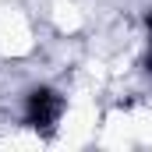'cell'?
<instances>
[{"label":"cell","mask_w":152,"mask_h":152,"mask_svg":"<svg viewBox=\"0 0 152 152\" xmlns=\"http://www.w3.org/2000/svg\"><path fill=\"white\" fill-rule=\"evenodd\" d=\"M64 110H67V103H64V96L57 88L32 85L25 92V99H21V124L28 131H39V134H53L60 117H64Z\"/></svg>","instance_id":"6da1fadb"},{"label":"cell","mask_w":152,"mask_h":152,"mask_svg":"<svg viewBox=\"0 0 152 152\" xmlns=\"http://www.w3.org/2000/svg\"><path fill=\"white\" fill-rule=\"evenodd\" d=\"M142 71L152 78V7L145 11V60H142Z\"/></svg>","instance_id":"7a4b0ae2"}]
</instances>
